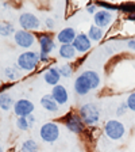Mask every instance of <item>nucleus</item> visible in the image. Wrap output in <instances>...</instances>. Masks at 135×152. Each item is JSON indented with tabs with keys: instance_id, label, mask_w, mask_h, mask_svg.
Here are the masks:
<instances>
[{
	"instance_id": "nucleus-1",
	"label": "nucleus",
	"mask_w": 135,
	"mask_h": 152,
	"mask_svg": "<svg viewBox=\"0 0 135 152\" xmlns=\"http://www.w3.org/2000/svg\"><path fill=\"white\" fill-rule=\"evenodd\" d=\"M100 84V76L95 71H85L76 79L74 91L79 95H87L91 90L97 88Z\"/></svg>"
},
{
	"instance_id": "nucleus-2",
	"label": "nucleus",
	"mask_w": 135,
	"mask_h": 152,
	"mask_svg": "<svg viewBox=\"0 0 135 152\" xmlns=\"http://www.w3.org/2000/svg\"><path fill=\"white\" fill-rule=\"evenodd\" d=\"M80 118L87 125H95L96 122H99L100 111H99L97 106L93 103L82 104L81 107H80Z\"/></svg>"
},
{
	"instance_id": "nucleus-3",
	"label": "nucleus",
	"mask_w": 135,
	"mask_h": 152,
	"mask_svg": "<svg viewBox=\"0 0 135 152\" xmlns=\"http://www.w3.org/2000/svg\"><path fill=\"white\" fill-rule=\"evenodd\" d=\"M39 56L35 52H25V53L19 54L18 61H16V65L23 71H32L35 69V66L39 63Z\"/></svg>"
},
{
	"instance_id": "nucleus-4",
	"label": "nucleus",
	"mask_w": 135,
	"mask_h": 152,
	"mask_svg": "<svg viewBox=\"0 0 135 152\" xmlns=\"http://www.w3.org/2000/svg\"><path fill=\"white\" fill-rule=\"evenodd\" d=\"M104 130H105L107 137L111 140H120L124 136V133H126L124 125L118 120L107 121V122H105V126H104Z\"/></svg>"
},
{
	"instance_id": "nucleus-5",
	"label": "nucleus",
	"mask_w": 135,
	"mask_h": 152,
	"mask_svg": "<svg viewBox=\"0 0 135 152\" xmlns=\"http://www.w3.org/2000/svg\"><path fill=\"white\" fill-rule=\"evenodd\" d=\"M39 136L43 141L46 142H54L58 136H60V129H58V125L54 122H47L39 130Z\"/></svg>"
},
{
	"instance_id": "nucleus-6",
	"label": "nucleus",
	"mask_w": 135,
	"mask_h": 152,
	"mask_svg": "<svg viewBox=\"0 0 135 152\" xmlns=\"http://www.w3.org/2000/svg\"><path fill=\"white\" fill-rule=\"evenodd\" d=\"M39 45H41V54H39V58L42 61H47V54H50V52L54 49L56 44H54L53 38L50 35L43 34L39 37Z\"/></svg>"
},
{
	"instance_id": "nucleus-7",
	"label": "nucleus",
	"mask_w": 135,
	"mask_h": 152,
	"mask_svg": "<svg viewBox=\"0 0 135 152\" xmlns=\"http://www.w3.org/2000/svg\"><path fill=\"white\" fill-rule=\"evenodd\" d=\"M19 23H20L22 28H25L26 31L27 30H37L39 27V25H41L39 19L30 12H23L22 15L19 16Z\"/></svg>"
},
{
	"instance_id": "nucleus-8",
	"label": "nucleus",
	"mask_w": 135,
	"mask_h": 152,
	"mask_svg": "<svg viewBox=\"0 0 135 152\" xmlns=\"http://www.w3.org/2000/svg\"><path fill=\"white\" fill-rule=\"evenodd\" d=\"M34 110V104L27 99H19L14 104V111L18 117H28Z\"/></svg>"
},
{
	"instance_id": "nucleus-9",
	"label": "nucleus",
	"mask_w": 135,
	"mask_h": 152,
	"mask_svg": "<svg viewBox=\"0 0 135 152\" xmlns=\"http://www.w3.org/2000/svg\"><path fill=\"white\" fill-rule=\"evenodd\" d=\"M65 125L66 128L73 133H80L82 129H84V122L77 115V114H73V113H69L65 115Z\"/></svg>"
},
{
	"instance_id": "nucleus-10",
	"label": "nucleus",
	"mask_w": 135,
	"mask_h": 152,
	"mask_svg": "<svg viewBox=\"0 0 135 152\" xmlns=\"http://www.w3.org/2000/svg\"><path fill=\"white\" fill-rule=\"evenodd\" d=\"M15 42L22 48H31L35 42V37L26 30H19L15 33Z\"/></svg>"
},
{
	"instance_id": "nucleus-11",
	"label": "nucleus",
	"mask_w": 135,
	"mask_h": 152,
	"mask_svg": "<svg viewBox=\"0 0 135 152\" xmlns=\"http://www.w3.org/2000/svg\"><path fill=\"white\" fill-rule=\"evenodd\" d=\"M73 48H74L77 52H80V53H85L87 50H89L92 46L91 44V39H89V37L87 34H84V33H81V34H77V37H76V39L73 41Z\"/></svg>"
},
{
	"instance_id": "nucleus-12",
	"label": "nucleus",
	"mask_w": 135,
	"mask_h": 152,
	"mask_svg": "<svg viewBox=\"0 0 135 152\" xmlns=\"http://www.w3.org/2000/svg\"><path fill=\"white\" fill-rule=\"evenodd\" d=\"M93 20H95V26L97 27H107L111 22H112V14L107 10H100L97 12L93 16Z\"/></svg>"
},
{
	"instance_id": "nucleus-13",
	"label": "nucleus",
	"mask_w": 135,
	"mask_h": 152,
	"mask_svg": "<svg viewBox=\"0 0 135 152\" xmlns=\"http://www.w3.org/2000/svg\"><path fill=\"white\" fill-rule=\"evenodd\" d=\"M51 96H53L54 101H56L58 104L66 103V102H68V98H69L66 88L61 84H57L53 87V90H51Z\"/></svg>"
},
{
	"instance_id": "nucleus-14",
	"label": "nucleus",
	"mask_w": 135,
	"mask_h": 152,
	"mask_svg": "<svg viewBox=\"0 0 135 152\" xmlns=\"http://www.w3.org/2000/svg\"><path fill=\"white\" fill-rule=\"evenodd\" d=\"M76 37H77V35H76L74 28H72V27L64 28V30H61V31L58 33V35H57L58 41L62 45H72L73 41L76 39Z\"/></svg>"
},
{
	"instance_id": "nucleus-15",
	"label": "nucleus",
	"mask_w": 135,
	"mask_h": 152,
	"mask_svg": "<svg viewBox=\"0 0 135 152\" xmlns=\"http://www.w3.org/2000/svg\"><path fill=\"white\" fill-rule=\"evenodd\" d=\"M43 77L47 84L57 86L61 79V75H60V72H58V68H50V69H47L46 72H45Z\"/></svg>"
},
{
	"instance_id": "nucleus-16",
	"label": "nucleus",
	"mask_w": 135,
	"mask_h": 152,
	"mask_svg": "<svg viewBox=\"0 0 135 152\" xmlns=\"http://www.w3.org/2000/svg\"><path fill=\"white\" fill-rule=\"evenodd\" d=\"M41 104L47 111H57L58 110V103L54 101V98L51 95H45L43 98L41 99Z\"/></svg>"
},
{
	"instance_id": "nucleus-17",
	"label": "nucleus",
	"mask_w": 135,
	"mask_h": 152,
	"mask_svg": "<svg viewBox=\"0 0 135 152\" xmlns=\"http://www.w3.org/2000/svg\"><path fill=\"white\" fill-rule=\"evenodd\" d=\"M60 56L62 58H73L76 56V49L73 48V45H61L60 48Z\"/></svg>"
},
{
	"instance_id": "nucleus-18",
	"label": "nucleus",
	"mask_w": 135,
	"mask_h": 152,
	"mask_svg": "<svg viewBox=\"0 0 135 152\" xmlns=\"http://www.w3.org/2000/svg\"><path fill=\"white\" fill-rule=\"evenodd\" d=\"M12 104H15L14 103V99L8 94H0V109L1 110H4V111L9 110Z\"/></svg>"
},
{
	"instance_id": "nucleus-19",
	"label": "nucleus",
	"mask_w": 135,
	"mask_h": 152,
	"mask_svg": "<svg viewBox=\"0 0 135 152\" xmlns=\"http://www.w3.org/2000/svg\"><path fill=\"white\" fill-rule=\"evenodd\" d=\"M88 37L91 41H100L101 38H103V30H101L100 27H97V26H92L91 28H89V33H88Z\"/></svg>"
},
{
	"instance_id": "nucleus-20",
	"label": "nucleus",
	"mask_w": 135,
	"mask_h": 152,
	"mask_svg": "<svg viewBox=\"0 0 135 152\" xmlns=\"http://www.w3.org/2000/svg\"><path fill=\"white\" fill-rule=\"evenodd\" d=\"M39 147L34 140H27L22 144V152H38Z\"/></svg>"
},
{
	"instance_id": "nucleus-21",
	"label": "nucleus",
	"mask_w": 135,
	"mask_h": 152,
	"mask_svg": "<svg viewBox=\"0 0 135 152\" xmlns=\"http://www.w3.org/2000/svg\"><path fill=\"white\" fill-rule=\"evenodd\" d=\"M12 33H16V31H14L12 23H8V22L0 23V35H4V37H7V35L12 34Z\"/></svg>"
},
{
	"instance_id": "nucleus-22",
	"label": "nucleus",
	"mask_w": 135,
	"mask_h": 152,
	"mask_svg": "<svg viewBox=\"0 0 135 152\" xmlns=\"http://www.w3.org/2000/svg\"><path fill=\"white\" fill-rule=\"evenodd\" d=\"M4 73H6V76L8 77V79H11V80H15V79H18L19 76H20L19 71H18V69H15L14 66H8V68H6Z\"/></svg>"
},
{
	"instance_id": "nucleus-23",
	"label": "nucleus",
	"mask_w": 135,
	"mask_h": 152,
	"mask_svg": "<svg viewBox=\"0 0 135 152\" xmlns=\"http://www.w3.org/2000/svg\"><path fill=\"white\" fill-rule=\"evenodd\" d=\"M16 126L20 130H27L30 128V122H28L27 117H19L16 120Z\"/></svg>"
},
{
	"instance_id": "nucleus-24",
	"label": "nucleus",
	"mask_w": 135,
	"mask_h": 152,
	"mask_svg": "<svg viewBox=\"0 0 135 152\" xmlns=\"http://www.w3.org/2000/svg\"><path fill=\"white\" fill-rule=\"evenodd\" d=\"M58 72H60V75L62 76V77H69L70 75H72V68H70V65H61L60 68H58Z\"/></svg>"
},
{
	"instance_id": "nucleus-25",
	"label": "nucleus",
	"mask_w": 135,
	"mask_h": 152,
	"mask_svg": "<svg viewBox=\"0 0 135 152\" xmlns=\"http://www.w3.org/2000/svg\"><path fill=\"white\" fill-rule=\"evenodd\" d=\"M126 103H127V106H129L130 110L135 111V92H131V94L127 96Z\"/></svg>"
},
{
	"instance_id": "nucleus-26",
	"label": "nucleus",
	"mask_w": 135,
	"mask_h": 152,
	"mask_svg": "<svg viewBox=\"0 0 135 152\" xmlns=\"http://www.w3.org/2000/svg\"><path fill=\"white\" fill-rule=\"evenodd\" d=\"M127 110H129V106H127V103L124 102V103H120L119 104V107H118V110H116V114L118 115H124V114L127 113Z\"/></svg>"
},
{
	"instance_id": "nucleus-27",
	"label": "nucleus",
	"mask_w": 135,
	"mask_h": 152,
	"mask_svg": "<svg viewBox=\"0 0 135 152\" xmlns=\"http://www.w3.org/2000/svg\"><path fill=\"white\" fill-rule=\"evenodd\" d=\"M120 8L124 11V12H135V4H124Z\"/></svg>"
},
{
	"instance_id": "nucleus-28",
	"label": "nucleus",
	"mask_w": 135,
	"mask_h": 152,
	"mask_svg": "<svg viewBox=\"0 0 135 152\" xmlns=\"http://www.w3.org/2000/svg\"><path fill=\"white\" fill-rule=\"evenodd\" d=\"M96 6H100V7H104L107 10H118L119 6H113V4H107V3H96Z\"/></svg>"
},
{
	"instance_id": "nucleus-29",
	"label": "nucleus",
	"mask_w": 135,
	"mask_h": 152,
	"mask_svg": "<svg viewBox=\"0 0 135 152\" xmlns=\"http://www.w3.org/2000/svg\"><path fill=\"white\" fill-rule=\"evenodd\" d=\"M127 46H129L131 50L135 52V38H132V39H130V41L127 42Z\"/></svg>"
},
{
	"instance_id": "nucleus-30",
	"label": "nucleus",
	"mask_w": 135,
	"mask_h": 152,
	"mask_svg": "<svg viewBox=\"0 0 135 152\" xmlns=\"http://www.w3.org/2000/svg\"><path fill=\"white\" fill-rule=\"evenodd\" d=\"M46 26L49 28H53L54 27V22H53V19H47L46 20Z\"/></svg>"
},
{
	"instance_id": "nucleus-31",
	"label": "nucleus",
	"mask_w": 135,
	"mask_h": 152,
	"mask_svg": "<svg viewBox=\"0 0 135 152\" xmlns=\"http://www.w3.org/2000/svg\"><path fill=\"white\" fill-rule=\"evenodd\" d=\"M95 11H96L95 6H93V4H89V6H88V12H91V14H96Z\"/></svg>"
},
{
	"instance_id": "nucleus-32",
	"label": "nucleus",
	"mask_w": 135,
	"mask_h": 152,
	"mask_svg": "<svg viewBox=\"0 0 135 152\" xmlns=\"http://www.w3.org/2000/svg\"><path fill=\"white\" fill-rule=\"evenodd\" d=\"M27 120H28V122H30V126H31L32 124H34V117H32V115H28Z\"/></svg>"
},
{
	"instance_id": "nucleus-33",
	"label": "nucleus",
	"mask_w": 135,
	"mask_h": 152,
	"mask_svg": "<svg viewBox=\"0 0 135 152\" xmlns=\"http://www.w3.org/2000/svg\"><path fill=\"white\" fill-rule=\"evenodd\" d=\"M130 19H131V20H135V15H131V16H129Z\"/></svg>"
},
{
	"instance_id": "nucleus-34",
	"label": "nucleus",
	"mask_w": 135,
	"mask_h": 152,
	"mask_svg": "<svg viewBox=\"0 0 135 152\" xmlns=\"http://www.w3.org/2000/svg\"><path fill=\"white\" fill-rule=\"evenodd\" d=\"M0 152H3V149H1V147H0Z\"/></svg>"
}]
</instances>
